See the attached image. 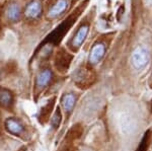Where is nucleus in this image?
Returning a JSON list of instances; mask_svg holds the SVG:
<instances>
[{
  "label": "nucleus",
  "mask_w": 152,
  "mask_h": 151,
  "mask_svg": "<svg viewBox=\"0 0 152 151\" xmlns=\"http://www.w3.org/2000/svg\"><path fill=\"white\" fill-rule=\"evenodd\" d=\"M149 61V54L144 47H137L132 53V64L136 69H142Z\"/></svg>",
  "instance_id": "obj_1"
},
{
  "label": "nucleus",
  "mask_w": 152,
  "mask_h": 151,
  "mask_svg": "<svg viewBox=\"0 0 152 151\" xmlns=\"http://www.w3.org/2000/svg\"><path fill=\"white\" fill-rule=\"evenodd\" d=\"M119 125L121 128V131L123 134L129 135L131 133H134V131L137 128V122L134 118H132L130 115H123L120 118Z\"/></svg>",
  "instance_id": "obj_2"
},
{
  "label": "nucleus",
  "mask_w": 152,
  "mask_h": 151,
  "mask_svg": "<svg viewBox=\"0 0 152 151\" xmlns=\"http://www.w3.org/2000/svg\"><path fill=\"white\" fill-rule=\"evenodd\" d=\"M105 52V48L102 44H96L94 48H92L91 52H90L89 56V62L91 64H96L97 62H99L102 60V58L104 57Z\"/></svg>",
  "instance_id": "obj_3"
},
{
  "label": "nucleus",
  "mask_w": 152,
  "mask_h": 151,
  "mask_svg": "<svg viewBox=\"0 0 152 151\" xmlns=\"http://www.w3.org/2000/svg\"><path fill=\"white\" fill-rule=\"evenodd\" d=\"M88 34V26H83L78 30V31L76 33V35L74 36L72 41V45L74 46L75 48H78L81 46V44L84 42L85 38H86Z\"/></svg>",
  "instance_id": "obj_4"
},
{
  "label": "nucleus",
  "mask_w": 152,
  "mask_h": 151,
  "mask_svg": "<svg viewBox=\"0 0 152 151\" xmlns=\"http://www.w3.org/2000/svg\"><path fill=\"white\" fill-rule=\"evenodd\" d=\"M41 11H42L41 4L37 1H34V2H31L28 7H26V16H28V18H36L40 15Z\"/></svg>",
  "instance_id": "obj_5"
},
{
  "label": "nucleus",
  "mask_w": 152,
  "mask_h": 151,
  "mask_svg": "<svg viewBox=\"0 0 152 151\" xmlns=\"http://www.w3.org/2000/svg\"><path fill=\"white\" fill-rule=\"evenodd\" d=\"M5 126L7 130L12 134H20L23 131V126L19 123L18 121L14 120V119H8L5 122Z\"/></svg>",
  "instance_id": "obj_6"
},
{
  "label": "nucleus",
  "mask_w": 152,
  "mask_h": 151,
  "mask_svg": "<svg viewBox=\"0 0 152 151\" xmlns=\"http://www.w3.org/2000/svg\"><path fill=\"white\" fill-rule=\"evenodd\" d=\"M67 5H68V3L66 0H59L57 3L52 7V9L49 12V15H50L51 18H55V16L59 15V14L62 13V12L67 8Z\"/></svg>",
  "instance_id": "obj_7"
},
{
  "label": "nucleus",
  "mask_w": 152,
  "mask_h": 151,
  "mask_svg": "<svg viewBox=\"0 0 152 151\" xmlns=\"http://www.w3.org/2000/svg\"><path fill=\"white\" fill-rule=\"evenodd\" d=\"M51 78H52V73L50 70H44L37 77V85L39 87L46 86L50 82Z\"/></svg>",
  "instance_id": "obj_8"
},
{
  "label": "nucleus",
  "mask_w": 152,
  "mask_h": 151,
  "mask_svg": "<svg viewBox=\"0 0 152 151\" xmlns=\"http://www.w3.org/2000/svg\"><path fill=\"white\" fill-rule=\"evenodd\" d=\"M61 103H62V106L65 109V111L70 112L73 109V107H74L75 96L71 93L65 94V96H63L62 99H61Z\"/></svg>",
  "instance_id": "obj_9"
},
{
  "label": "nucleus",
  "mask_w": 152,
  "mask_h": 151,
  "mask_svg": "<svg viewBox=\"0 0 152 151\" xmlns=\"http://www.w3.org/2000/svg\"><path fill=\"white\" fill-rule=\"evenodd\" d=\"M12 103V96L8 90H0V104L3 107H9Z\"/></svg>",
  "instance_id": "obj_10"
},
{
  "label": "nucleus",
  "mask_w": 152,
  "mask_h": 151,
  "mask_svg": "<svg viewBox=\"0 0 152 151\" xmlns=\"http://www.w3.org/2000/svg\"><path fill=\"white\" fill-rule=\"evenodd\" d=\"M19 13H20V10L16 4H11L7 9V15L11 20H16L19 18Z\"/></svg>",
  "instance_id": "obj_11"
},
{
  "label": "nucleus",
  "mask_w": 152,
  "mask_h": 151,
  "mask_svg": "<svg viewBox=\"0 0 152 151\" xmlns=\"http://www.w3.org/2000/svg\"><path fill=\"white\" fill-rule=\"evenodd\" d=\"M148 138H149V132H147L145 134V136H144V138L142 139V142L140 146H139V148L137 149V151H147V148H148Z\"/></svg>",
  "instance_id": "obj_12"
},
{
  "label": "nucleus",
  "mask_w": 152,
  "mask_h": 151,
  "mask_svg": "<svg viewBox=\"0 0 152 151\" xmlns=\"http://www.w3.org/2000/svg\"><path fill=\"white\" fill-rule=\"evenodd\" d=\"M60 119H61V115H60V113H59V112H57V113L54 115L53 119L51 120V123H52L54 128H57L59 126V124H60Z\"/></svg>",
  "instance_id": "obj_13"
}]
</instances>
